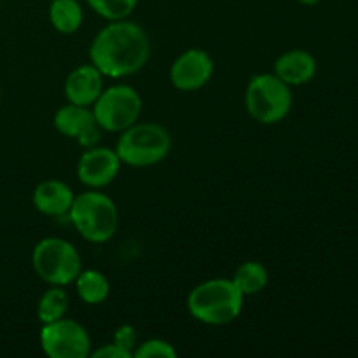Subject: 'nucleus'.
<instances>
[{
    "instance_id": "f257e3e1",
    "label": "nucleus",
    "mask_w": 358,
    "mask_h": 358,
    "mask_svg": "<svg viewBox=\"0 0 358 358\" xmlns=\"http://www.w3.org/2000/svg\"><path fill=\"white\" fill-rule=\"evenodd\" d=\"M150 58V38L135 21H110L93 38L90 59L103 77L131 76L142 70Z\"/></svg>"
},
{
    "instance_id": "f03ea898",
    "label": "nucleus",
    "mask_w": 358,
    "mask_h": 358,
    "mask_svg": "<svg viewBox=\"0 0 358 358\" xmlns=\"http://www.w3.org/2000/svg\"><path fill=\"white\" fill-rule=\"evenodd\" d=\"M245 296L233 278H212L199 283L187 297V310L206 325H226L236 320L243 310Z\"/></svg>"
},
{
    "instance_id": "7ed1b4c3",
    "label": "nucleus",
    "mask_w": 358,
    "mask_h": 358,
    "mask_svg": "<svg viewBox=\"0 0 358 358\" xmlns=\"http://www.w3.org/2000/svg\"><path fill=\"white\" fill-rule=\"evenodd\" d=\"M66 217L77 233L91 243L108 241L119 226V212L114 199L96 189L76 196Z\"/></svg>"
},
{
    "instance_id": "20e7f679",
    "label": "nucleus",
    "mask_w": 358,
    "mask_h": 358,
    "mask_svg": "<svg viewBox=\"0 0 358 358\" xmlns=\"http://www.w3.org/2000/svg\"><path fill=\"white\" fill-rule=\"evenodd\" d=\"M171 150V136L157 122H138L121 131L115 145L122 164L133 168L154 166L161 163Z\"/></svg>"
},
{
    "instance_id": "39448f33",
    "label": "nucleus",
    "mask_w": 358,
    "mask_h": 358,
    "mask_svg": "<svg viewBox=\"0 0 358 358\" xmlns=\"http://www.w3.org/2000/svg\"><path fill=\"white\" fill-rule=\"evenodd\" d=\"M245 107L250 117L261 124H276L292 108V91L275 73H257L245 91Z\"/></svg>"
},
{
    "instance_id": "423d86ee",
    "label": "nucleus",
    "mask_w": 358,
    "mask_h": 358,
    "mask_svg": "<svg viewBox=\"0 0 358 358\" xmlns=\"http://www.w3.org/2000/svg\"><path fill=\"white\" fill-rule=\"evenodd\" d=\"M31 266L41 280L49 285L66 287L83 271L79 250L63 238H44L31 252Z\"/></svg>"
},
{
    "instance_id": "0eeeda50",
    "label": "nucleus",
    "mask_w": 358,
    "mask_h": 358,
    "mask_svg": "<svg viewBox=\"0 0 358 358\" xmlns=\"http://www.w3.org/2000/svg\"><path fill=\"white\" fill-rule=\"evenodd\" d=\"M93 114L103 131L121 133L135 124L142 114V98L135 87L115 84L103 87L93 103Z\"/></svg>"
},
{
    "instance_id": "6e6552de",
    "label": "nucleus",
    "mask_w": 358,
    "mask_h": 358,
    "mask_svg": "<svg viewBox=\"0 0 358 358\" xmlns=\"http://www.w3.org/2000/svg\"><path fill=\"white\" fill-rule=\"evenodd\" d=\"M42 352L51 358H86L91 355V339L86 329L76 320L63 317L42 324Z\"/></svg>"
},
{
    "instance_id": "1a4fd4ad",
    "label": "nucleus",
    "mask_w": 358,
    "mask_h": 358,
    "mask_svg": "<svg viewBox=\"0 0 358 358\" xmlns=\"http://www.w3.org/2000/svg\"><path fill=\"white\" fill-rule=\"evenodd\" d=\"M213 76V59L206 51L191 48L178 55L171 63L170 80L178 91L191 93L201 90Z\"/></svg>"
},
{
    "instance_id": "9d476101",
    "label": "nucleus",
    "mask_w": 358,
    "mask_h": 358,
    "mask_svg": "<svg viewBox=\"0 0 358 358\" xmlns=\"http://www.w3.org/2000/svg\"><path fill=\"white\" fill-rule=\"evenodd\" d=\"M121 159H119L115 149L94 145L83 152L77 163V177L86 187L101 189L114 182L121 170Z\"/></svg>"
},
{
    "instance_id": "9b49d317",
    "label": "nucleus",
    "mask_w": 358,
    "mask_h": 358,
    "mask_svg": "<svg viewBox=\"0 0 358 358\" xmlns=\"http://www.w3.org/2000/svg\"><path fill=\"white\" fill-rule=\"evenodd\" d=\"M101 91H103V73L93 63L77 66L65 80V96L70 103L93 107Z\"/></svg>"
},
{
    "instance_id": "f8f14e48",
    "label": "nucleus",
    "mask_w": 358,
    "mask_h": 358,
    "mask_svg": "<svg viewBox=\"0 0 358 358\" xmlns=\"http://www.w3.org/2000/svg\"><path fill=\"white\" fill-rule=\"evenodd\" d=\"M73 191L62 180H44L34 189L31 201L41 213L49 217H65L72 206Z\"/></svg>"
},
{
    "instance_id": "ddd939ff",
    "label": "nucleus",
    "mask_w": 358,
    "mask_h": 358,
    "mask_svg": "<svg viewBox=\"0 0 358 358\" xmlns=\"http://www.w3.org/2000/svg\"><path fill=\"white\" fill-rule=\"evenodd\" d=\"M275 76L292 86L310 83L317 73V59L304 49H292L283 52L275 62Z\"/></svg>"
},
{
    "instance_id": "4468645a",
    "label": "nucleus",
    "mask_w": 358,
    "mask_h": 358,
    "mask_svg": "<svg viewBox=\"0 0 358 358\" xmlns=\"http://www.w3.org/2000/svg\"><path fill=\"white\" fill-rule=\"evenodd\" d=\"M96 124L93 108L83 107V105L66 103L58 108L55 114V128L69 138H79L86 129Z\"/></svg>"
},
{
    "instance_id": "2eb2a0df",
    "label": "nucleus",
    "mask_w": 358,
    "mask_h": 358,
    "mask_svg": "<svg viewBox=\"0 0 358 358\" xmlns=\"http://www.w3.org/2000/svg\"><path fill=\"white\" fill-rule=\"evenodd\" d=\"M76 289L80 299L86 304H101L110 294V282L98 269H83L76 278Z\"/></svg>"
},
{
    "instance_id": "dca6fc26",
    "label": "nucleus",
    "mask_w": 358,
    "mask_h": 358,
    "mask_svg": "<svg viewBox=\"0 0 358 358\" xmlns=\"http://www.w3.org/2000/svg\"><path fill=\"white\" fill-rule=\"evenodd\" d=\"M84 20L79 0H52L49 6V21L59 34H73Z\"/></svg>"
},
{
    "instance_id": "f3484780",
    "label": "nucleus",
    "mask_w": 358,
    "mask_h": 358,
    "mask_svg": "<svg viewBox=\"0 0 358 358\" xmlns=\"http://www.w3.org/2000/svg\"><path fill=\"white\" fill-rule=\"evenodd\" d=\"M233 282L236 283V287L241 290L243 296H255V294L262 292L268 285V269L261 262L247 261L238 266V269L234 271Z\"/></svg>"
},
{
    "instance_id": "a211bd4d",
    "label": "nucleus",
    "mask_w": 358,
    "mask_h": 358,
    "mask_svg": "<svg viewBox=\"0 0 358 358\" xmlns=\"http://www.w3.org/2000/svg\"><path fill=\"white\" fill-rule=\"evenodd\" d=\"M69 311V294L63 287L51 285V289L45 290L38 299L37 317L42 324H51V322L63 318Z\"/></svg>"
},
{
    "instance_id": "6ab92c4d",
    "label": "nucleus",
    "mask_w": 358,
    "mask_h": 358,
    "mask_svg": "<svg viewBox=\"0 0 358 358\" xmlns=\"http://www.w3.org/2000/svg\"><path fill=\"white\" fill-rule=\"evenodd\" d=\"M87 6L108 21L126 20L135 10L138 0H86Z\"/></svg>"
},
{
    "instance_id": "aec40b11",
    "label": "nucleus",
    "mask_w": 358,
    "mask_h": 358,
    "mask_svg": "<svg viewBox=\"0 0 358 358\" xmlns=\"http://www.w3.org/2000/svg\"><path fill=\"white\" fill-rule=\"evenodd\" d=\"M135 358H175L177 357V350L173 348V345L164 339L154 338L147 339V341L140 343L138 346L133 352Z\"/></svg>"
},
{
    "instance_id": "412c9836",
    "label": "nucleus",
    "mask_w": 358,
    "mask_h": 358,
    "mask_svg": "<svg viewBox=\"0 0 358 358\" xmlns=\"http://www.w3.org/2000/svg\"><path fill=\"white\" fill-rule=\"evenodd\" d=\"M114 343L117 346H121L122 350H126L128 353L135 352V348L138 346V334H136L135 327L133 325H121V327L115 329L114 332Z\"/></svg>"
},
{
    "instance_id": "4be33fe9",
    "label": "nucleus",
    "mask_w": 358,
    "mask_h": 358,
    "mask_svg": "<svg viewBox=\"0 0 358 358\" xmlns=\"http://www.w3.org/2000/svg\"><path fill=\"white\" fill-rule=\"evenodd\" d=\"M91 357L93 358H131L133 355L112 341L110 345H101L100 348L91 352Z\"/></svg>"
},
{
    "instance_id": "5701e85b",
    "label": "nucleus",
    "mask_w": 358,
    "mask_h": 358,
    "mask_svg": "<svg viewBox=\"0 0 358 358\" xmlns=\"http://www.w3.org/2000/svg\"><path fill=\"white\" fill-rule=\"evenodd\" d=\"M101 133H103V129H101L96 122V124L91 126L90 129H86V131L77 138V142H79V145L84 147V149H90V147H94L100 143Z\"/></svg>"
},
{
    "instance_id": "b1692460",
    "label": "nucleus",
    "mask_w": 358,
    "mask_h": 358,
    "mask_svg": "<svg viewBox=\"0 0 358 358\" xmlns=\"http://www.w3.org/2000/svg\"><path fill=\"white\" fill-rule=\"evenodd\" d=\"M299 3H303V6H317L320 0H297Z\"/></svg>"
},
{
    "instance_id": "393cba45",
    "label": "nucleus",
    "mask_w": 358,
    "mask_h": 358,
    "mask_svg": "<svg viewBox=\"0 0 358 358\" xmlns=\"http://www.w3.org/2000/svg\"><path fill=\"white\" fill-rule=\"evenodd\" d=\"M0 101H2V91H0Z\"/></svg>"
}]
</instances>
